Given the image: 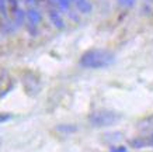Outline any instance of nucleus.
<instances>
[{
  "label": "nucleus",
  "mask_w": 153,
  "mask_h": 152,
  "mask_svg": "<svg viewBox=\"0 0 153 152\" xmlns=\"http://www.w3.org/2000/svg\"><path fill=\"white\" fill-rule=\"evenodd\" d=\"M115 55L105 49H90L80 58V65L87 69H101L114 64Z\"/></svg>",
  "instance_id": "f257e3e1"
},
{
  "label": "nucleus",
  "mask_w": 153,
  "mask_h": 152,
  "mask_svg": "<svg viewBox=\"0 0 153 152\" xmlns=\"http://www.w3.org/2000/svg\"><path fill=\"white\" fill-rule=\"evenodd\" d=\"M90 124L94 127H111L121 120V115L112 110H97L90 114Z\"/></svg>",
  "instance_id": "f03ea898"
},
{
  "label": "nucleus",
  "mask_w": 153,
  "mask_h": 152,
  "mask_svg": "<svg viewBox=\"0 0 153 152\" xmlns=\"http://www.w3.org/2000/svg\"><path fill=\"white\" fill-rule=\"evenodd\" d=\"M129 145L132 148H135V149L153 147V135H149V137H138V138H132V139H129Z\"/></svg>",
  "instance_id": "7ed1b4c3"
},
{
  "label": "nucleus",
  "mask_w": 153,
  "mask_h": 152,
  "mask_svg": "<svg viewBox=\"0 0 153 152\" xmlns=\"http://www.w3.org/2000/svg\"><path fill=\"white\" fill-rule=\"evenodd\" d=\"M135 1L136 0H118V3L121 6H124V7H132L135 4Z\"/></svg>",
  "instance_id": "0eeeda50"
},
{
  "label": "nucleus",
  "mask_w": 153,
  "mask_h": 152,
  "mask_svg": "<svg viewBox=\"0 0 153 152\" xmlns=\"http://www.w3.org/2000/svg\"><path fill=\"white\" fill-rule=\"evenodd\" d=\"M110 152H128L125 147H112L110 149Z\"/></svg>",
  "instance_id": "1a4fd4ad"
},
{
  "label": "nucleus",
  "mask_w": 153,
  "mask_h": 152,
  "mask_svg": "<svg viewBox=\"0 0 153 152\" xmlns=\"http://www.w3.org/2000/svg\"><path fill=\"white\" fill-rule=\"evenodd\" d=\"M25 19H27L30 27L35 28L39 24V21H41V14H39V11L35 7H30L27 10V13H25Z\"/></svg>",
  "instance_id": "20e7f679"
},
{
  "label": "nucleus",
  "mask_w": 153,
  "mask_h": 152,
  "mask_svg": "<svg viewBox=\"0 0 153 152\" xmlns=\"http://www.w3.org/2000/svg\"><path fill=\"white\" fill-rule=\"evenodd\" d=\"M76 7L82 11V13H88L91 10V6L88 3V0H76Z\"/></svg>",
  "instance_id": "423d86ee"
},
{
  "label": "nucleus",
  "mask_w": 153,
  "mask_h": 152,
  "mask_svg": "<svg viewBox=\"0 0 153 152\" xmlns=\"http://www.w3.org/2000/svg\"><path fill=\"white\" fill-rule=\"evenodd\" d=\"M48 14H49V20H51L52 24H53L56 28L62 30V28L65 27L63 19H62V16H60V13L58 11V9H56V7H51V9L48 10Z\"/></svg>",
  "instance_id": "39448f33"
},
{
  "label": "nucleus",
  "mask_w": 153,
  "mask_h": 152,
  "mask_svg": "<svg viewBox=\"0 0 153 152\" xmlns=\"http://www.w3.org/2000/svg\"><path fill=\"white\" fill-rule=\"evenodd\" d=\"M10 118H11V114H9V113H0V124L9 121Z\"/></svg>",
  "instance_id": "6e6552de"
}]
</instances>
